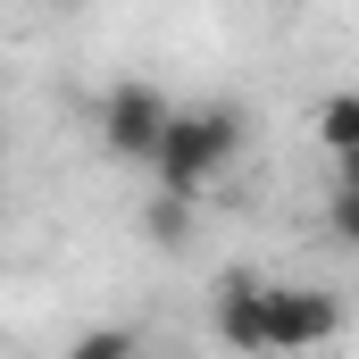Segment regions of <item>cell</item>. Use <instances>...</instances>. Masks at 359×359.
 I'll use <instances>...</instances> for the list:
<instances>
[{"label": "cell", "mask_w": 359, "mask_h": 359, "mask_svg": "<svg viewBox=\"0 0 359 359\" xmlns=\"http://www.w3.org/2000/svg\"><path fill=\"white\" fill-rule=\"evenodd\" d=\"M59 359H142V334L134 326H84Z\"/></svg>", "instance_id": "8992f818"}, {"label": "cell", "mask_w": 359, "mask_h": 359, "mask_svg": "<svg viewBox=\"0 0 359 359\" xmlns=\"http://www.w3.org/2000/svg\"><path fill=\"white\" fill-rule=\"evenodd\" d=\"M209 318H217L226 351H251V359H268V276H251V268H226V276H217V301H209Z\"/></svg>", "instance_id": "277c9868"}, {"label": "cell", "mask_w": 359, "mask_h": 359, "mask_svg": "<svg viewBox=\"0 0 359 359\" xmlns=\"http://www.w3.org/2000/svg\"><path fill=\"white\" fill-rule=\"evenodd\" d=\"M326 234H334L343 251H359V192H351V184L326 192Z\"/></svg>", "instance_id": "52a82bcc"}, {"label": "cell", "mask_w": 359, "mask_h": 359, "mask_svg": "<svg viewBox=\"0 0 359 359\" xmlns=\"http://www.w3.org/2000/svg\"><path fill=\"white\" fill-rule=\"evenodd\" d=\"M318 142L343 159V151H359V92H326L318 100Z\"/></svg>", "instance_id": "5b68a950"}, {"label": "cell", "mask_w": 359, "mask_h": 359, "mask_svg": "<svg viewBox=\"0 0 359 359\" xmlns=\"http://www.w3.org/2000/svg\"><path fill=\"white\" fill-rule=\"evenodd\" d=\"M334 184H351V192H359V151H343V159H334Z\"/></svg>", "instance_id": "9c48e42d"}, {"label": "cell", "mask_w": 359, "mask_h": 359, "mask_svg": "<svg viewBox=\"0 0 359 359\" xmlns=\"http://www.w3.org/2000/svg\"><path fill=\"white\" fill-rule=\"evenodd\" d=\"M343 334V301L334 292H318V284H268V359L276 351H318V343H334Z\"/></svg>", "instance_id": "3957f363"}, {"label": "cell", "mask_w": 359, "mask_h": 359, "mask_svg": "<svg viewBox=\"0 0 359 359\" xmlns=\"http://www.w3.org/2000/svg\"><path fill=\"white\" fill-rule=\"evenodd\" d=\"M234 151H243V117L217 109V100H201V109H176L168 117V134L151 151V176H159V192H176V201H201L209 184L234 168Z\"/></svg>", "instance_id": "6da1fadb"}, {"label": "cell", "mask_w": 359, "mask_h": 359, "mask_svg": "<svg viewBox=\"0 0 359 359\" xmlns=\"http://www.w3.org/2000/svg\"><path fill=\"white\" fill-rule=\"evenodd\" d=\"M168 117H176V100H168L159 84H142V76L109 84V92H100V142H109V159H134V168H151V151H159Z\"/></svg>", "instance_id": "7a4b0ae2"}, {"label": "cell", "mask_w": 359, "mask_h": 359, "mask_svg": "<svg viewBox=\"0 0 359 359\" xmlns=\"http://www.w3.org/2000/svg\"><path fill=\"white\" fill-rule=\"evenodd\" d=\"M184 209H192V201H176V192H159V201H151V234H159V243H184V234H192V226H184Z\"/></svg>", "instance_id": "ba28073f"}]
</instances>
